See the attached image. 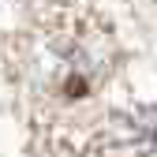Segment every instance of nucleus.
Instances as JSON below:
<instances>
[{
  "instance_id": "nucleus-2",
  "label": "nucleus",
  "mask_w": 157,
  "mask_h": 157,
  "mask_svg": "<svg viewBox=\"0 0 157 157\" xmlns=\"http://www.w3.org/2000/svg\"><path fill=\"white\" fill-rule=\"evenodd\" d=\"M101 139L124 157H157V109L139 105L131 112H116Z\"/></svg>"
},
{
  "instance_id": "nucleus-1",
  "label": "nucleus",
  "mask_w": 157,
  "mask_h": 157,
  "mask_svg": "<svg viewBox=\"0 0 157 157\" xmlns=\"http://www.w3.org/2000/svg\"><path fill=\"white\" fill-rule=\"evenodd\" d=\"M116 34L90 4H56L23 41V71L34 101L64 112L97 97L116 71Z\"/></svg>"
}]
</instances>
